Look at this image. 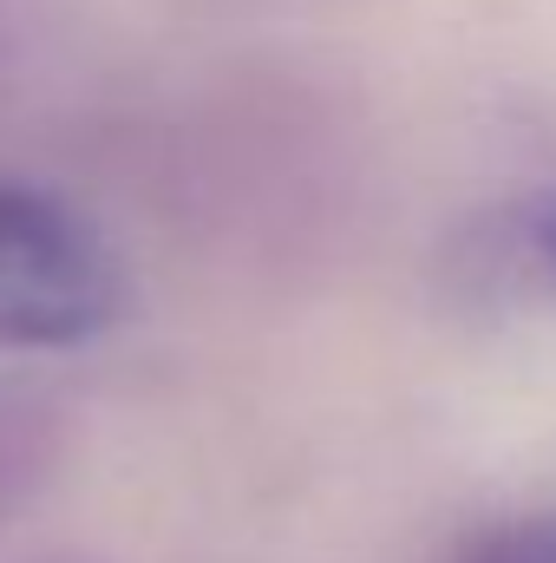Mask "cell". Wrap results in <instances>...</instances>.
<instances>
[{
    "mask_svg": "<svg viewBox=\"0 0 556 563\" xmlns=\"http://www.w3.org/2000/svg\"><path fill=\"white\" fill-rule=\"evenodd\" d=\"M112 314V263L40 190L0 184V334L79 341Z\"/></svg>",
    "mask_w": 556,
    "mask_h": 563,
    "instance_id": "obj_1",
    "label": "cell"
},
{
    "mask_svg": "<svg viewBox=\"0 0 556 563\" xmlns=\"http://www.w3.org/2000/svg\"><path fill=\"white\" fill-rule=\"evenodd\" d=\"M458 563H556V518H531V525L491 531L485 544H471Z\"/></svg>",
    "mask_w": 556,
    "mask_h": 563,
    "instance_id": "obj_2",
    "label": "cell"
}]
</instances>
